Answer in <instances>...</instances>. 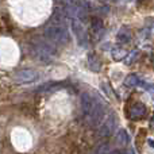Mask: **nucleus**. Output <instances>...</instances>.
Segmentation results:
<instances>
[{"label":"nucleus","instance_id":"obj_2","mask_svg":"<svg viewBox=\"0 0 154 154\" xmlns=\"http://www.w3.org/2000/svg\"><path fill=\"white\" fill-rule=\"evenodd\" d=\"M115 123H116V119H115L114 115H109L108 119L106 120V122L101 125V127L99 128V137H108L112 134V131H114L115 128Z\"/></svg>","mask_w":154,"mask_h":154},{"label":"nucleus","instance_id":"obj_1","mask_svg":"<svg viewBox=\"0 0 154 154\" xmlns=\"http://www.w3.org/2000/svg\"><path fill=\"white\" fill-rule=\"evenodd\" d=\"M146 112H147V109H146V107H145V104L141 103V101H137L135 104H133V106L128 108L127 116H128V119H131V120H141L142 118H145Z\"/></svg>","mask_w":154,"mask_h":154},{"label":"nucleus","instance_id":"obj_8","mask_svg":"<svg viewBox=\"0 0 154 154\" xmlns=\"http://www.w3.org/2000/svg\"><path fill=\"white\" fill-rule=\"evenodd\" d=\"M93 154H109V145L108 143H101L96 147Z\"/></svg>","mask_w":154,"mask_h":154},{"label":"nucleus","instance_id":"obj_7","mask_svg":"<svg viewBox=\"0 0 154 154\" xmlns=\"http://www.w3.org/2000/svg\"><path fill=\"white\" fill-rule=\"evenodd\" d=\"M138 56H139V51H138V50H133L131 53H128L127 56L125 57V62H126L127 65H131L137 58H138Z\"/></svg>","mask_w":154,"mask_h":154},{"label":"nucleus","instance_id":"obj_9","mask_svg":"<svg viewBox=\"0 0 154 154\" xmlns=\"http://www.w3.org/2000/svg\"><path fill=\"white\" fill-rule=\"evenodd\" d=\"M109 154H122V153H120V152H119V150H115V152H111V153H109Z\"/></svg>","mask_w":154,"mask_h":154},{"label":"nucleus","instance_id":"obj_4","mask_svg":"<svg viewBox=\"0 0 154 154\" xmlns=\"http://www.w3.org/2000/svg\"><path fill=\"white\" fill-rule=\"evenodd\" d=\"M130 39H131L130 30H127L126 27H123V29L119 31V34H118V41H119L120 43H127Z\"/></svg>","mask_w":154,"mask_h":154},{"label":"nucleus","instance_id":"obj_5","mask_svg":"<svg viewBox=\"0 0 154 154\" xmlns=\"http://www.w3.org/2000/svg\"><path fill=\"white\" fill-rule=\"evenodd\" d=\"M127 50H125V49L122 48H115V50L112 51V56H114L115 61H122V60H125V57L127 56Z\"/></svg>","mask_w":154,"mask_h":154},{"label":"nucleus","instance_id":"obj_10","mask_svg":"<svg viewBox=\"0 0 154 154\" xmlns=\"http://www.w3.org/2000/svg\"><path fill=\"white\" fill-rule=\"evenodd\" d=\"M152 125L154 126V116H153V119H152Z\"/></svg>","mask_w":154,"mask_h":154},{"label":"nucleus","instance_id":"obj_6","mask_svg":"<svg viewBox=\"0 0 154 154\" xmlns=\"http://www.w3.org/2000/svg\"><path fill=\"white\" fill-rule=\"evenodd\" d=\"M139 81H141V80H139L135 75H128L125 79V85L126 87H135V85L139 84Z\"/></svg>","mask_w":154,"mask_h":154},{"label":"nucleus","instance_id":"obj_3","mask_svg":"<svg viewBox=\"0 0 154 154\" xmlns=\"http://www.w3.org/2000/svg\"><path fill=\"white\" fill-rule=\"evenodd\" d=\"M130 141V137H128V133L126 130H120L119 133L116 134V138H115V142L119 146H126Z\"/></svg>","mask_w":154,"mask_h":154}]
</instances>
